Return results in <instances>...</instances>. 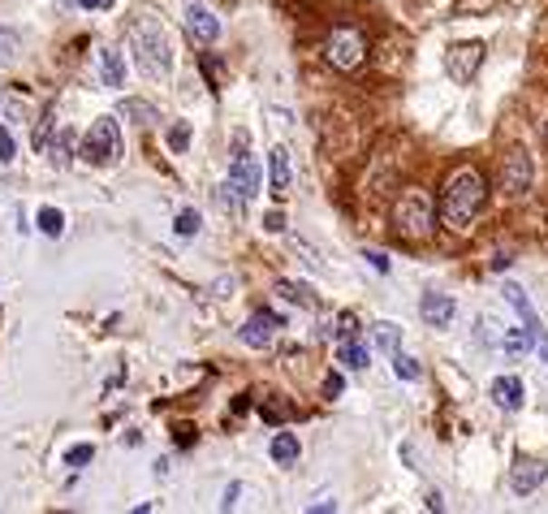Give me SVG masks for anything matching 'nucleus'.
I'll list each match as a JSON object with an SVG mask.
<instances>
[{
    "label": "nucleus",
    "instance_id": "nucleus-22",
    "mask_svg": "<svg viewBox=\"0 0 548 514\" xmlns=\"http://www.w3.org/2000/svg\"><path fill=\"white\" fill-rule=\"evenodd\" d=\"M527 346H531L527 329H505V337H501V351H505L510 359H523L527 355Z\"/></svg>",
    "mask_w": 548,
    "mask_h": 514
},
{
    "label": "nucleus",
    "instance_id": "nucleus-10",
    "mask_svg": "<svg viewBox=\"0 0 548 514\" xmlns=\"http://www.w3.org/2000/svg\"><path fill=\"white\" fill-rule=\"evenodd\" d=\"M548 479V462H540V459H514V467H510V489L514 493H540V484Z\"/></svg>",
    "mask_w": 548,
    "mask_h": 514
},
{
    "label": "nucleus",
    "instance_id": "nucleus-29",
    "mask_svg": "<svg viewBox=\"0 0 548 514\" xmlns=\"http://www.w3.org/2000/svg\"><path fill=\"white\" fill-rule=\"evenodd\" d=\"M169 147H173V152H186V147H191V125L177 122L173 130H169Z\"/></svg>",
    "mask_w": 548,
    "mask_h": 514
},
{
    "label": "nucleus",
    "instance_id": "nucleus-9",
    "mask_svg": "<svg viewBox=\"0 0 548 514\" xmlns=\"http://www.w3.org/2000/svg\"><path fill=\"white\" fill-rule=\"evenodd\" d=\"M277 329H281V316H277V311H255V316H247V324L238 329V341L250 346V351H268V346L277 341Z\"/></svg>",
    "mask_w": 548,
    "mask_h": 514
},
{
    "label": "nucleus",
    "instance_id": "nucleus-2",
    "mask_svg": "<svg viewBox=\"0 0 548 514\" xmlns=\"http://www.w3.org/2000/svg\"><path fill=\"white\" fill-rule=\"evenodd\" d=\"M130 44L139 53V65L152 78H169L173 74V39L164 31V22L156 14H139L134 26H130Z\"/></svg>",
    "mask_w": 548,
    "mask_h": 514
},
{
    "label": "nucleus",
    "instance_id": "nucleus-3",
    "mask_svg": "<svg viewBox=\"0 0 548 514\" xmlns=\"http://www.w3.org/2000/svg\"><path fill=\"white\" fill-rule=\"evenodd\" d=\"M122 152H125V143H122V125H117V117H100V122H91L78 156L87 160L91 169H108V164L122 160Z\"/></svg>",
    "mask_w": 548,
    "mask_h": 514
},
{
    "label": "nucleus",
    "instance_id": "nucleus-35",
    "mask_svg": "<svg viewBox=\"0 0 548 514\" xmlns=\"http://www.w3.org/2000/svg\"><path fill=\"white\" fill-rule=\"evenodd\" d=\"M363 260H367L376 272H389V255H385V251H363Z\"/></svg>",
    "mask_w": 548,
    "mask_h": 514
},
{
    "label": "nucleus",
    "instance_id": "nucleus-1",
    "mask_svg": "<svg viewBox=\"0 0 548 514\" xmlns=\"http://www.w3.org/2000/svg\"><path fill=\"white\" fill-rule=\"evenodd\" d=\"M484 199H488L484 173H479V169H458L441 195V216L454 225V230H466V225L484 213Z\"/></svg>",
    "mask_w": 548,
    "mask_h": 514
},
{
    "label": "nucleus",
    "instance_id": "nucleus-27",
    "mask_svg": "<svg viewBox=\"0 0 548 514\" xmlns=\"http://www.w3.org/2000/svg\"><path fill=\"white\" fill-rule=\"evenodd\" d=\"M95 459V445H70L65 450V467H87Z\"/></svg>",
    "mask_w": 548,
    "mask_h": 514
},
{
    "label": "nucleus",
    "instance_id": "nucleus-28",
    "mask_svg": "<svg viewBox=\"0 0 548 514\" xmlns=\"http://www.w3.org/2000/svg\"><path fill=\"white\" fill-rule=\"evenodd\" d=\"M264 420L268 424H281V420H289V415H294V407H289V402H277V398H272V402H264Z\"/></svg>",
    "mask_w": 548,
    "mask_h": 514
},
{
    "label": "nucleus",
    "instance_id": "nucleus-6",
    "mask_svg": "<svg viewBox=\"0 0 548 514\" xmlns=\"http://www.w3.org/2000/svg\"><path fill=\"white\" fill-rule=\"evenodd\" d=\"M484 53H488L484 39H462V44H454V48L445 53V70H449V78H454V83H471V78L479 74V65H484Z\"/></svg>",
    "mask_w": 548,
    "mask_h": 514
},
{
    "label": "nucleus",
    "instance_id": "nucleus-38",
    "mask_svg": "<svg viewBox=\"0 0 548 514\" xmlns=\"http://www.w3.org/2000/svg\"><path fill=\"white\" fill-rule=\"evenodd\" d=\"M83 9H113V0H78Z\"/></svg>",
    "mask_w": 548,
    "mask_h": 514
},
{
    "label": "nucleus",
    "instance_id": "nucleus-21",
    "mask_svg": "<svg viewBox=\"0 0 548 514\" xmlns=\"http://www.w3.org/2000/svg\"><path fill=\"white\" fill-rule=\"evenodd\" d=\"M393 376H397V381H406V385H415V381L424 376V368H419V359L402 355V351H393Z\"/></svg>",
    "mask_w": 548,
    "mask_h": 514
},
{
    "label": "nucleus",
    "instance_id": "nucleus-14",
    "mask_svg": "<svg viewBox=\"0 0 548 514\" xmlns=\"http://www.w3.org/2000/svg\"><path fill=\"white\" fill-rule=\"evenodd\" d=\"M505 302H510L514 311L523 316V324H527V333H540L544 329V320L535 316V307H531V299H527V290L518 282H505Z\"/></svg>",
    "mask_w": 548,
    "mask_h": 514
},
{
    "label": "nucleus",
    "instance_id": "nucleus-31",
    "mask_svg": "<svg viewBox=\"0 0 548 514\" xmlns=\"http://www.w3.org/2000/svg\"><path fill=\"white\" fill-rule=\"evenodd\" d=\"M14 156H18V143H14V134L0 125V164H14Z\"/></svg>",
    "mask_w": 548,
    "mask_h": 514
},
{
    "label": "nucleus",
    "instance_id": "nucleus-33",
    "mask_svg": "<svg viewBox=\"0 0 548 514\" xmlns=\"http://www.w3.org/2000/svg\"><path fill=\"white\" fill-rule=\"evenodd\" d=\"M48 152H53L56 169H65V164H70V134H61V139H56V147H48Z\"/></svg>",
    "mask_w": 548,
    "mask_h": 514
},
{
    "label": "nucleus",
    "instance_id": "nucleus-25",
    "mask_svg": "<svg viewBox=\"0 0 548 514\" xmlns=\"http://www.w3.org/2000/svg\"><path fill=\"white\" fill-rule=\"evenodd\" d=\"M53 108H44V117H39V125H35V152H48L53 147Z\"/></svg>",
    "mask_w": 548,
    "mask_h": 514
},
{
    "label": "nucleus",
    "instance_id": "nucleus-30",
    "mask_svg": "<svg viewBox=\"0 0 548 514\" xmlns=\"http://www.w3.org/2000/svg\"><path fill=\"white\" fill-rule=\"evenodd\" d=\"M341 337H358V316H354V311H341V316H337V341H341Z\"/></svg>",
    "mask_w": 548,
    "mask_h": 514
},
{
    "label": "nucleus",
    "instance_id": "nucleus-24",
    "mask_svg": "<svg viewBox=\"0 0 548 514\" xmlns=\"http://www.w3.org/2000/svg\"><path fill=\"white\" fill-rule=\"evenodd\" d=\"M199 225H203V221H199V213H195V208H181V213H177V221H173L177 238H195V233H199Z\"/></svg>",
    "mask_w": 548,
    "mask_h": 514
},
{
    "label": "nucleus",
    "instance_id": "nucleus-26",
    "mask_svg": "<svg viewBox=\"0 0 548 514\" xmlns=\"http://www.w3.org/2000/svg\"><path fill=\"white\" fill-rule=\"evenodd\" d=\"M125 117H134L139 125H156V108L139 104V100H125Z\"/></svg>",
    "mask_w": 548,
    "mask_h": 514
},
{
    "label": "nucleus",
    "instance_id": "nucleus-23",
    "mask_svg": "<svg viewBox=\"0 0 548 514\" xmlns=\"http://www.w3.org/2000/svg\"><path fill=\"white\" fill-rule=\"evenodd\" d=\"M35 225H39V233H44V238H61V233H65V216L56 213V208H39Z\"/></svg>",
    "mask_w": 548,
    "mask_h": 514
},
{
    "label": "nucleus",
    "instance_id": "nucleus-20",
    "mask_svg": "<svg viewBox=\"0 0 548 514\" xmlns=\"http://www.w3.org/2000/svg\"><path fill=\"white\" fill-rule=\"evenodd\" d=\"M277 294H281L285 302H298V307H307V311H316L319 299L311 294V285H298V282H277Z\"/></svg>",
    "mask_w": 548,
    "mask_h": 514
},
{
    "label": "nucleus",
    "instance_id": "nucleus-13",
    "mask_svg": "<svg viewBox=\"0 0 548 514\" xmlns=\"http://www.w3.org/2000/svg\"><path fill=\"white\" fill-rule=\"evenodd\" d=\"M268 182H272V195H281V199L294 191V169H289V152L285 147L268 152Z\"/></svg>",
    "mask_w": 548,
    "mask_h": 514
},
{
    "label": "nucleus",
    "instance_id": "nucleus-36",
    "mask_svg": "<svg viewBox=\"0 0 548 514\" xmlns=\"http://www.w3.org/2000/svg\"><path fill=\"white\" fill-rule=\"evenodd\" d=\"M264 230L268 233H285V213H268L264 216Z\"/></svg>",
    "mask_w": 548,
    "mask_h": 514
},
{
    "label": "nucleus",
    "instance_id": "nucleus-34",
    "mask_svg": "<svg viewBox=\"0 0 548 514\" xmlns=\"http://www.w3.org/2000/svg\"><path fill=\"white\" fill-rule=\"evenodd\" d=\"M341 390H346V381H341L337 372L324 376V398H328V402H333V398H341Z\"/></svg>",
    "mask_w": 548,
    "mask_h": 514
},
{
    "label": "nucleus",
    "instance_id": "nucleus-32",
    "mask_svg": "<svg viewBox=\"0 0 548 514\" xmlns=\"http://www.w3.org/2000/svg\"><path fill=\"white\" fill-rule=\"evenodd\" d=\"M14 56H18V35H14V31H0V61L9 65Z\"/></svg>",
    "mask_w": 548,
    "mask_h": 514
},
{
    "label": "nucleus",
    "instance_id": "nucleus-16",
    "mask_svg": "<svg viewBox=\"0 0 548 514\" xmlns=\"http://www.w3.org/2000/svg\"><path fill=\"white\" fill-rule=\"evenodd\" d=\"M488 393H493V402L501 410H518V407H523V381H518V376H496Z\"/></svg>",
    "mask_w": 548,
    "mask_h": 514
},
{
    "label": "nucleus",
    "instance_id": "nucleus-5",
    "mask_svg": "<svg viewBox=\"0 0 548 514\" xmlns=\"http://www.w3.org/2000/svg\"><path fill=\"white\" fill-rule=\"evenodd\" d=\"M230 186L238 191L242 199H255L264 191V173H259V160L250 156L247 147V134H238V147H233V160H230Z\"/></svg>",
    "mask_w": 548,
    "mask_h": 514
},
{
    "label": "nucleus",
    "instance_id": "nucleus-12",
    "mask_svg": "<svg viewBox=\"0 0 548 514\" xmlns=\"http://www.w3.org/2000/svg\"><path fill=\"white\" fill-rule=\"evenodd\" d=\"M454 299L449 294H441V290H427L424 299H419V316H424L427 329H449L454 324Z\"/></svg>",
    "mask_w": 548,
    "mask_h": 514
},
{
    "label": "nucleus",
    "instance_id": "nucleus-19",
    "mask_svg": "<svg viewBox=\"0 0 548 514\" xmlns=\"http://www.w3.org/2000/svg\"><path fill=\"white\" fill-rule=\"evenodd\" d=\"M372 346H376V351H385V355L402 351V329H397L393 320H380V324L372 329Z\"/></svg>",
    "mask_w": 548,
    "mask_h": 514
},
{
    "label": "nucleus",
    "instance_id": "nucleus-7",
    "mask_svg": "<svg viewBox=\"0 0 548 514\" xmlns=\"http://www.w3.org/2000/svg\"><path fill=\"white\" fill-rule=\"evenodd\" d=\"M496 191L510 199H523L531 191V156L527 152H510L501 156V169H496Z\"/></svg>",
    "mask_w": 548,
    "mask_h": 514
},
{
    "label": "nucleus",
    "instance_id": "nucleus-17",
    "mask_svg": "<svg viewBox=\"0 0 548 514\" xmlns=\"http://www.w3.org/2000/svg\"><path fill=\"white\" fill-rule=\"evenodd\" d=\"M268 454H272V462H277V467H289V462H298L302 445H298V437H294V432H277V437H272V445H268Z\"/></svg>",
    "mask_w": 548,
    "mask_h": 514
},
{
    "label": "nucleus",
    "instance_id": "nucleus-18",
    "mask_svg": "<svg viewBox=\"0 0 548 514\" xmlns=\"http://www.w3.org/2000/svg\"><path fill=\"white\" fill-rule=\"evenodd\" d=\"M100 74H104V87H125V61H122V53L117 48H104L100 53Z\"/></svg>",
    "mask_w": 548,
    "mask_h": 514
},
{
    "label": "nucleus",
    "instance_id": "nucleus-11",
    "mask_svg": "<svg viewBox=\"0 0 548 514\" xmlns=\"http://www.w3.org/2000/svg\"><path fill=\"white\" fill-rule=\"evenodd\" d=\"M186 35L208 48V44L220 39V18H216L212 9H203V5H186Z\"/></svg>",
    "mask_w": 548,
    "mask_h": 514
},
{
    "label": "nucleus",
    "instance_id": "nucleus-8",
    "mask_svg": "<svg viewBox=\"0 0 548 514\" xmlns=\"http://www.w3.org/2000/svg\"><path fill=\"white\" fill-rule=\"evenodd\" d=\"M363 56H367V44H363L358 31L341 26V31L328 35V65H333V70H358V65H363Z\"/></svg>",
    "mask_w": 548,
    "mask_h": 514
},
{
    "label": "nucleus",
    "instance_id": "nucleus-37",
    "mask_svg": "<svg viewBox=\"0 0 548 514\" xmlns=\"http://www.w3.org/2000/svg\"><path fill=\"white\" fill-rule=\"evenodd\" d=\"M424 506L427 510H445V497L436 493V489H427V497H424Z\"/></svg>",
    "mask_w": 548,
    "mask_h": 514
},
{
    "label": "nucleus",
    "instance_id": "nucleus-15",
    "mask_svg": "<svg viewBox=\"0 0 548 514\" xmlns=\"http://www.w3.org/2000/svg\"><path fill=\"white\" fill-rule=\"evenodd\" d=\"M337 363L350 368V372H358V368L372 363V346H363L358 337H341V341H337Z\"/></svg>",
    "mask_w": 548,
    "mask_h": 514
},
{
    "label": "nucleus",
    "instance_id": "nucleus-4",
    "mask_svg": "<svg viewBox=\"0 0 548 514\" xmlns=\"http://www.w3.org/2000/svg\"><path fill=\"white\" fill-rule=\"evenodd\" d=\"M432 221H436V208H432L427 191H406V195L397 199V208H393V225L406 238H427Z\"/></svg>",
    "mask_w": 548,
    "mask_h": 514
}]
</instances>
